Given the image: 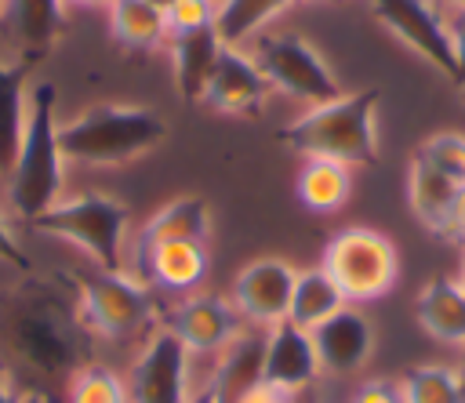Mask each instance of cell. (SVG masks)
<instances>
[{
    "mask_svg": "<svg viewBox=\"0 0 465 403\" xmlns=\"http://www.w3.org/2000/svg\"><path fill=\"white\" fill-rule=\"evenodd\" d=\"M94 363V330L80 316L69 276L22 272L0 290V370L51 399Z\"/></svg>",
    "mask_w": 465,
    "mask_h": 403,
    "instance_id": "cell-1",
    "label": "cell"
},
{
    "mask_svg": "<svg viewBox=\"0 0 465 403\" xmlns=\"http://www.w3.org/2000/svg\"><path fill=\"white\" fill-rule=\"evenodd\" d=\"M378 87L341 91L323 105H309L283 123L276 138L305 160H334L345 167H371L378 160Z\"/></svg>",
    "mask_w": 465,
    "mask_h": 403,
    "instance_id": "cell-2",
    "label": "cell"
},
{
    "mask_svg": "<svg viewBox=\"0 0 465 403\" xmlns=\"http://www.w3.org/2000/svg\"><path fill=\"white\" fill-rule=\"evenodd\" d=\"M58 94L51 84H36L29 94V116L25 134L7 178V200L18 211V218L29 225L36 214H44L62 189V145H58Z\"/></svg>",
    "mask_w": 465,
    "mask_h": 403,
    "instance_id": "cell-3",
    "label": "cell"
},
{
    "mask_svg": "<svg viewBox=\"0 0 465 403\" xmlns=\"http://www.w3.org/2000/svg\"><path fill=\"white\" fill-rule=\"evenodd\" d=\"M167 134V123L156 109L142 105H94L76 120L58 127V145L65 160L76 163H127L156 149Z\"/></svg>",
    "mask_w": 465,
    "mask_h": 403,
    "instance_id": "cell-4",
    "label": "cell"
},
{
    "mask_svg": "<svg viewBox=\"0 0 465 403\" xmlns=\"http://www.w3.org/2000/svg\"><path fill=\"white\" fill-rule=\"evenodd\" d=\"M127 221H131V211L124 200L105 196V192H84L65 203H51L44 214L29 221V229L69 240L98 269H120Z\"/></svg>",
    "mask_w": 465,
    "mask_h": 403,
    "instance_id": "cell-5",
    "label": "cell"
},
{
    "mask_svg": "<svg viewBox=\"0 0 465 403\" xmlns=\"http://www.w3.org/2000/svg\"><path fill=\"white\" fill-rule=\"evenodd\" d=\"M76 301H80V316L84 323L94 330V338H109V341H124L145 327H156V301L153 290L127 276L124 269H84V272H69Z\"/></svg>",
    "mask_w": 465,
    "mask_h": 403,
    "instance_id": "cell-6",
    "label": "cell"
},
{
    "mask_svg": "<svg viewBox=\"0 0 465 403\" xmlns=\"http://www.w3.org/2000/svg\"><path fill=\"white\" fill-rule=\"evenodd\" d=\"M320 269L338 283L349 305H363L392 290V283L400 280V254L378 229L349 225L327 240Z\"/></svg>",
    "mask_w": 465,
    "mask_h": 403,
    "instance_id": "cell-7",
    "label": "cell"
},
{
    "mask_svg": "<svg viewBox=\"0 0 465 403\" xmlns=\"http://www.w3.org/2000/svg\"><path fill=\"white\" fill-rule=\"evenodd\" d=\"M251 58H254V65L262 69V76L269 80L272 91L291 94L305 105H323V102L341 94V84H338L334 69L327 65V58L298 33H262V36H254Z\"/></svg>",
    "mask_w": 465,
    "mask_h": 403,
    "instance_id": "cell-8",
    "label": "cell"
},
{
    "mask_svg": "<svg viewBox=\"0 0 465 403\" xmlns=\"http://www.w3.org/2000/svg\"><path fill=\"white\" fill-rule=\"evenodd\" d=\"M131 403H189V349L167 323L149 327L142 352L134 356L127 378Z\"/></svg>",
    "mask_w": 465,
    "mask_h": 403,
    "instance_id": "cell-9",
    "label": "cell"
},
{
    "mask_svg": "<svg viewBox=\"0 0 465 403\" xmlns=\"http://www.w3.org/2000/svg\"><path fill=\"white\" fill-rule=\"evenodd\" d=\"M371 11L400 44H407L418 58H425L440 76L447 80L458 76L450 25L432 0H371Z\"/></svg>",
    "mask_w": 465,
    "mask_h": 403,
    "instance_id": "cell-10",
    "label": "cell"
},
{
    "mask_svg": "<svg viewBox=\"0 0 465 403\" xmlns=\"http://www.w3.org/2000/svg\"><path fill=\"white\" fill-rule=\"evenodd\" d=\"M298 269L283 258H254L247 261L232 280V305L243 316V323L269 330L272 323L287 319L291 294H294Z\"/></svg>",
    "mask_w": 465,
    "mask_h": 403,
    "instance_id": "cell-11",
    "label": "cell"
},
{
    "mask_svg": "<svg viewBox=\"0 0 465 403\" xmlns=\"http://www.w3.org/2000/svg\"><path fill=\"white\" fill-rule=\"evenodd\" d=\"M189 352H222L240 330L243 316L222 294H189L163 319Z\"/></svg>",
    "mask_w": 465,
    "mask_h": 403,
    "instance_id": "cell-12",
    "label": "cell"
},
{
    "mask_svg": "<svg viewBox=\"0 0 465 403\" xmlns=\"http://www.w3.org/2000/svg\"><path fill=\"white\" fill-rule=\"evenodd\" d=\"M320 378V359L312 345V330L280 319L265 330V363H262V381L276 385L287 396L309 392L312 381Z\"/></svg>",
    "mask_w": 465,
    "mask_h": 403,
    "instance_id": "cell-13",
    "label": "cell"
},
{
    "mask_svg": "<svg viewBox=\"0 0 465 403\" xmlns=\"http://www.w3.org/2000/svg\"><path fill=\"white\" fill-rule=\"evenodd\" d=\"M312 345H316L320 370L334 378H349L367 367L374 352V327L356 305H345L331 319L312 327Z\"/></svg>",
    "mask_w": 465,
    "mask_h": 403,
    "instance_id": "cell-14",
    "label": "cell"
},
{
    "mask_svg": "<svg viewBox=\"0 0 465 403\" xmlns=\"http://www.w3.org/2000/svg\"><path fill=\"white\" fill-rule=\"evenodd\" d=\"M269 91L272 87L262 76V69L254 65V58L243 54L240 47L225 44V51H222V58H218V65L211 73L203 105H211L218 113H229V116H254Z\"/></svg>",
    "mask_w": 465,
    "mask_h": 403,
    "instance_id": "cell-15",
    "label": "cell"
},
{
    "mask_svg": "<svg viewBox=\"0 0 465 403\" xmlns=\"http://www.w3.org/2000/svg\"><path fill=\"white\" fill-rule=\"evenodd\" d=\"M262 363H265V330L262 327L240 330L218 352V367L207 381L211 399L214 403H240L262 381Z\"/></svg>",
    "mask_w": 465,
    "mask_h": 403,
    "instance_id": "cell-16",
    "label": "cell"
},
{
    "mask_svg": "<svg viewBox=\"0 0 465 403\" xmlns=\"http://www.w3.org/2000/svg\"><path fill=\"white\" fill-rule=\"evenodd\" d=\"M222 51H225V40L218 36L214 25H203V29L171 36L174 84H178V94H182L189 105H200V102H203L207 84H211V73H214Z\"/></svg>",
    "mask_w": 465,
    "mask_h": 403,
    "instance_id": "cell-17",
    "label": "cell"
},
{
    "mask_svg": "<svg viewBox=\"0 0 465 403\" xmlns=\"http://www.w3.org/2000/svg\"><path fill=\"white\" fill-rule=\"evenodd\" d=\"M414 316L432 341L465 349V290L454 276H432L414 298Z\"/></svg>",
    "mask_w": 465,
    "mask_h": 403,
    "instance_id": "cell-18",
    "label": "cell"
},
{
    "mask_svg": "<svg viewBox=\"0 0 465 403\" xmlns=\"http://www.w3.org/2000/svg\"><path fill=\"white\" fill-rule=\"evenodd\" d=\"M4 25L22 58L44 62L65 29L62 0H4Z\"/></svg>",
    "mask_w": 465,
    "mask_h": 403,
    "instance_id": "cell-19",
    "label": "cell"
},
{
    "mask_svg": "<svg viewBox=\"0 0 465 403\" xmlns=\"http://www.w3.org/2000/svg\"><path fill=\"white\" fill-rule=\"evenodd\" d=\"M40 62L15 54V62H0V178H11L22 134H25V84Z\"/></svg>",
    "mask_w": 465,
    "mask_h": 403,
    "instance_id": "cell-20",
    "label": "cell"
},
{
    "mask_svg": "<svg viewBox=\"0 0 465 403\" xmlns=\"http://www.w3.org/2000/svg\"><path fill=\"white\" fill-rule=\"evenodd\" d=\"M454 196H458V185L450 178L432 171L425 160L411 156V167H407V203H411V214L432 236H440V240H450Z\"/></svg>",
    "mask_w": 465,
    "mask_h": 403,
    "instance_id": "cell-21",
    "label": "cell"
},
{
    "mask_svg": "<svg viewBox=\"0 0 465 403\" xmlns=\"http://www.w3.org/2000/svg\"><path fill=\"white\" fill-rule=\"evenodd\" d=\"M211 232V203L203 196H178L163 203L142 229V251L160 243H203Z\"/></svg>",
    "mask_w": 465,
    "mask_h": 403,
    "instance_id": "cell-22",
    "label": "cell"
},
{
    "mask_svg": "<svg viewBox=\"0 0 465 403\" xmlns=\"http://www.w3.org/2000/svg\"><path fill=\"white\" fill-rule=\"evenodd\" d=\"M294 192H298L305 211L334 214L345 207V200L352 192V174L345 163H334V160H305L298 171Z\"/></svg>",
    "mask_w": 465,
    "mask_h": 403,
    "instance_id": "cell-23",
    "label": "cell"
},
{
    "mask_svg": "<svg viewBox=\"0 0 465 403\" xmlns=\"http://www.w3.org/2000/svg\"><path fill=\"white\" fill-rule=\"evenodd\" d=\"M345 305H349V301H345V294L338 290V283H334L320 265H312V269H298L287 319L298 323V327H305V330H312V327H320L323 319H331V316H334L338 309H345Z\"/></svg>",
    "mask_w": 465,
    "mask_h": 403,
    "instance_id": "cell-24",
    "label": "cell"
},
{
    "mask_svg": "<svg viewBox=\"0 0 465 403\" xmlns=\"http://www.w3.org/2000/svg\"><path fill=\"white\" fill-rule=\"evenodd\" d=\"M109 29L113 40H120L131 51H153L167 40L163 11L145 0H113L109 4Z\"/></svg>",
    "mask_w": 465,
    "mask_h": 403,
    "instance_id": "cell-25",
    "label": "cell"
},
{
    "mask_svg": "<svg viewBox=\"0 0 465 403\" xmlns=\"http://www.w3.org/2000/svg\"><path fill=\"white\" fill-rule=\"evenodd\" d=\"M149 254L153 280L163 290H196L207 276V251L203 243H160Z\"/></svg>",
    "mask_w": 465,
    "mask_h": 403,
    "instance_id": "cell-26",
    "label": "cell"
},
{
    "mask_svg": "<svg viewBox=\"0 0 465 403\" xmlns=\"http://www.w3.org/2000/svg\"><path fill=\"white\" fill-rule=\"evenodd\" d=\"M291 4L298 0H225L218 7V18H214V29L218 36L229 44V47H240L247 44L251 36H258L276 15H283Z\"/></svg>",
    "mask_w": 465,
    "mask_h": 403,
    "instance_id": "cell-27",
    "label": "cell"
},
{
    "mask_svg": "<svg viewBox=\"0 0 465 403\" xmlns=\"http://www.w3.org/2000/svg\"><path fill=\"white\" fill-rule=\"evenodd\" d=\"M403 403H465V385L458 367L447 363H418L400 374Z\"/></svg>",
    "mask_w": 465,
    "mask_h": 403,
    "instance_id": "cell-28",
    "label": "cell"
},
{
    "mask_svg": "<svg viewBox=\"0 0 465 403\" xmlns=\"http://www.w3.org/2000/svg\"><path fill=\"white\" fill-rule=\"evenodd\" d=\"M65 403H131L127 385L105 363H87L65 388Z\"/></svg>",
    "mask_w": 465,
    "mask_h": 403,
    "instance_id": "cell-29",
    "label": "cell"
},
{
    "mask_svg": "<svg viewBox=\"0 0 465 403\" xmlns=\"http://www.w3.org/2000/svg\"><path fill=\"white\" fill-rule=\"evenodd\" d=\"M414 156L425 160L443 178H450L454 185H465V134L461 131H436V134H429L414 149Z\"/></svg>",
    "mask_w": 465,
    "mask_h": 403,
    "instance_id": "cell-30",
    "label": "cell"
},
{
    "mask_svg": "<svg viewBox=\"0 0 465 403\" xmlns=\"http://www.w3.org/2000/svg\"><path fill=\"white\" fill-rule=\"evenodd\" d=\"M214 18H218V4L214 0H171L163 7L167 36H182V33L214 25Z\"/></svg>",
    "mask_w": 465,
    "mask_h": 403,
    "instance_id": "cell-31",
    "label": "cell"
},
{
    "mask_svg": "<svg viewBox=\"0 0 465 403\" xmlns=\"http://www.w3.org/2000/svg\"><path fill=\"white\" fill-rule=\"evenodd\" d=\"M349 403H403L400 378H367Z\"/></svg>",
    "mask_w": 465,
    "mask_h": 403,
    "instance_id": "cell-32",
    "label": "cell"
},
{
    "mask_svg": "<svg viewBox=\"0 0 465 403\" xmlns=\"http://www.w3.org/2000/svg\"><path fill=\"white\" fill-rule=\"evenodd\" d=\"M0 261H7V265H15L18 272H33V261H29V254H25V247L18 243V236L11 232V225L4 221V214H0Z\"/></svg>",
    "mask_w": 465,
    "mask_h": 403,
    "instance_id": "cell-33",
    "label": "cell"
},
{
    "mask_svg": "<svg viewBox=\"0 0 465 403\" xmlns=\"http://www.w3.org/2000/svg\"><path fill=\"white\" fill-rule=\"evenodd\" d=\"M447 25H450V44H454V62H458L454 84L465 87V11H454V18Z\"/></svg>",
    "mask_w": 465,
    "mask_h": 403,
    "instance_id": "cell-34",
    "label": "cell"
},
{
    "mask_svg": "<svg viewBox=\"0 0 465 403\" xmlns=\"http://www.w3.org/2000/svg\"><path fill=\"white\" fill-rule=\"evenodd\" d=\"M450 240H465V185H458V196H454V221H450Z\"/></svg>",
    "mask_w": 465,
    "mask_h": 403,
    "instance_id": "cell-35",
    "label": "cell"
},
{
    "mask_svg": "<svg viewBox=\"0 0 465 403\" xmlns=\"http://www.w3.org/2000/svg\"><path fill=\"white\" fill-rule=\"evenodd\" d=\"M22 396H25V388L11 374L0 370V403H22Z\"/></svg>",
    "mask_w": 465,
    "mask_h": 403,
    "instance_id": "cell-36",
    "label": "cell"
},
{
    "mask_svg": "<svg viewBox=\"0 0 465 403\" xmlns=\"http://www.w3.org/2000/svg\"><path fill=\"white\" fill-rule=\"evenodd\" d=\"M62 4H80V7H109L113 0H62Z\"/></svg>",
    "mask_w": 465,
    "mask_h": 403,
    "instance_id": "cell-37",
    "label": "cell"
},
{
    "mask_svg": "<svg viewBox=\"0 0 465 403\" xmlns=\"http://www.w3.org/2000/svg\"><path fill=\"white\" fill-rule=\"evenodd\" d=\"M189 403H214V399H211V392H207V385H203L200 392H193V399H189Z\"/></svg>",
    "mask_w": 465,
    "mask_h": 403,
    "instance_id": "cell-38",
    "label": "cell"
},
{
    "mask_svg": "<svg viewBox=\"0 0 465 403\" xmlns=\"http://www.w3.org/2000/svg\"><path fill=\"white\" fill-rule=\"evenodd\" d=\"M458 283H461V290H465V240H461V272H458Z\"/></svg>",
    "mask_w": 465,
    "mask_h": 403,
    "instance_id": "cell-39",
    "label": "cell"
},
{
    "mask_svg": "<svg viewBox=\"0 0 465 403\" xmlns=\"http://www.w3.org/2000/svg\"><path fill=\"white\" fill-rule=\"evenodd\" d=\"M22 403H47V399H44L40 392H25V396H22Z\"/></svg>",
    "mask_w": 465,
    "mask_h": 403,
    "instance_id": "cell-40",
    "label": "cell"
},
{
    "mask_svg": "<svg viewBox=\"0 0 465 403\" xmlns=\"http://www.w3.org/2000/svg\"><path fill=\"white\" fill-rule=\"evenodd\" d=\"M287 403H316V399H312V396H309V392H298V396H291V399H287Z\"/></svg>",
    "mask_w": 465,
    "mask_h": 403,
    "instance_id": "cell-41",
    "label": "cell"
},
{
    "mask_svg": "<svg viewBox=\"0 0 465 403\" xmlns=\"http://www.w3.org/2000/svg\"><path fill=\"white\" fill-rule=\"evenodd\" d=\"M458 378H461V385H465V349H461V359H458Z\"/></svg>",
    "mask_w": 465,
    "mask_h": 403,
    "instance_id": "cell-42",
    "label": "cell"
},
{
    "mask_svg": "<svg viewBox=\"0 0 465 403\" xmlns=\"http://www.w3.org/2000/svg\"><path fill=\"white\" fill-rule=\"evenodd\" d=\"M443 4H450L454 11H465V0H443Z\"/></svg>",
    "mask_w": 465,
    "mask_h": 403,
    "instance_id": "cell-43",
    "label": "cell"
},
{
    "mask_svg": "<svg viewBox=\"0 0 465 403\" xmlns=\"http://www.w3.org/2000/svg\"><path fill=\"white\" fill-rule=\"evenodd\" d=\"M145 4H153V7H160V11H163V7L171 4V0H145Z\"/></svg>",
    "mask_w": 465,
    "mask_h": 403,
    "instance_id": "cell-44",
    "label": "cell"
},
{
    "mask_svg": "<svg viewBox=\"0 0 465 403\" xmlns=\"http://www.w3.org/2000/svg\"><path fill=\"white\" fill-rule=\"evenodd\" d=\"M214 4H218V7H222V4H225V0H214Z\"/></svg>",
    "mask_w": 465,
    "mask_h": 403,
    "instance_id": "cell-45",
    "label": "cell"
},
{
    "mask_svg": "<svg viewBox=\"0 0 465 403\" xmlns=\"http://www.w3.org/2000/svg\"><path fill=\"white\" fill-rule=\"evenodd\" d=\"M461 94H465V87H461Z\"/></svg>",
    "mask_w": 465,
    "mask_h": 403,
    "instance_id": "cell-46",
    "label": "cell"
},
{
    "mask_svg": "<svg viewBox=\"0 0 465 403\" xmlns=\"http://www.w3.org/2000/svg\"><path fill=\"white\" fill-rule=\"evenodd\" d=\"M0 7H4V0H0Z\"/></svg>",
    "mask_w": 465,
    "mask_h": 403,
    "instance_id": "cell-47",
    "label": "cell"
}]
</instances>
